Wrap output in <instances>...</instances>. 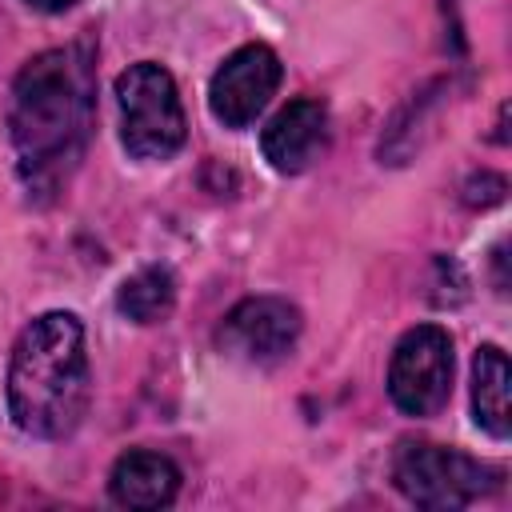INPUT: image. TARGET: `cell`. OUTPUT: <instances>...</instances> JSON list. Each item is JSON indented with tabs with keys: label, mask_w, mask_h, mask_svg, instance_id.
Listing matches in <instances>:
<instances>
[{
	"label": "cell",
	"mask_w": 512,
	"mask_h": 512,
	"mask_svg": "<svg viewBox=\"0 0 512 512\" xmlns=\"http://www.w3.org/2000/svg\"><path fill=\"white\" fill-rule=\"evenodd\" d=\"M96 108L92 56L84 44L48 48L28 60L12 84V144L20 172L36 188H56L80 160Z\"/></svg>",
	"instance_id": "1"
},
{
	"label": "cell",
	"mask_w": 512,
	"mask_h": 512,
	"mask_svg": "<svg viewBox=\"0 0 512 512\" xmlns=\"http://www.w3.org/2000/svg\"><path fill=\"white\" fill-rule=\"evenodd\" d=\"M88 408L84 324L72 312L36 316L8 360V412L20 432L40 440L68 436Z\"/></svg>",
	"instance_id": "2"
},
{
	"label": "cell",
	"mask_w": 512,
	"mask_h": 512,
	"mask_svg": "<svg viewBox=\"0 0 512 512\" xmlns=\"http://www.w3.org/2000/svg\"><path fill=\"white\" fill-rule=\"evenodd\" d=\"M120 140L136 160H168L184 144V104L168 68L140 60L116 76Z\"/></svg>",
	"instance_id": "3"
},
{
	"label": "cell",
	"mask_w": 512,
	"mask_h": 512,
	"mask_svg": "<svg viewBox=\"0 0 512 512\" xmlns=\"http://www.w3.org/2000/svg\"><path fill=\"white\" fill-rule=\"evenodd\" d=\"M396 488L420 508H464L492 488V468L440 444H400L392 460Z\"/></svg>",
	"instance_id": "4"
},
{
	"label": "cell",
	"mask_w": 512,
	"mask_h": 512,
	"mask_svg": "<svg viewBox=\"0 0 512 512\" xmlns=\"http://www.w3.org/2000/svg\"><path fill=\"white\" fill-rule=\"evenodd\" d=\"M452 392V336L436 324L408 328L388 364V396L404 416H436Z\"/></svg>",
	"instance_id": "5"
},
{
	"label": "cell",
	"mask_w": 512,
	"mask_h": 512,
	"mask_svg": "<svg viewBox=\"0 0 512 512\" xmlns=\"http://www.w3.org/2000/svg\"><path fill=\"white\" fill-rule=\"evenodd\" d=\"M300 328H304L300 308L288 304L284 296H248L224 316V324L216 332V344L232 360L272 364V360L292 352Z\"/></svg>",
	"instance_id": "6"
},
{
	"label": "cell",
	"mask_w": 512,
	"mask_h": 512,
	"mask_svg": "<svg viewBox=\"0 0 512 512\" xmlns=\"http://www.w3.org/2000/svg\"><path fill=\"white\" fill-rule=\"evenodd\" d=\"M280 84V60L268 44H244L236 48L208 84L212 116L224 128H248L272 100Z\"/></svg>",
	"instance_id": "7"
},
{
	"label": "cell",
	"mask_w": 512,
	"mask_h": 512,
	"mask_svg": "<svg viewBox=\"0 0 512 512\" xmlns=\"http://www.w3.org/2000/svg\"><path fill=\"white\" fill-rule=\"evenodd\" d=\"M328 144V108L320 100H288L264 128L260 136V148H264V160L284 172V176H296L304 172Z\"/></svg>",
	"instance_id": "8"
},
{
	"label": "cell",
	"mask_w": 512,
	"mask_h": 512,
	"mask_svg": "<svg viewBox=\"0 0 512 512\" xmlns=\"http://www.w3.org/2000/svg\"><path fill=\"white\" fill-rule=\"evenodd\" d=\"M108 492L124 508L152 512V508H164V504L176 500V492H180V468L168 456H160V452L136 448V452H124L112 464Z\"/></svg>",
	"instance_id": "9"
},
{
	"label": "cell",
	"mask_w": 512,
	"mask_h": 512,
	"mask_svg": "<svg viewBox=\"0 0 512 512\" xmlns=\"http://www.w3.org/2000/svg\"><path fill=\"white\" fill-rule=\"evenodd\" d=\"M508 384H512V372H508L504 352L496 344L476 348V360H472V412H476V424L496 440H504L508 428H512Z\"/></svg>",
	"instance_id": "10"
},
{
	"label": "cell",
	"mask_w": 512,
	"mask_h": 512,
	"mask_svg": "<svg viewBox=\"0 0 512 512\" xmlns=\"http://www.w3.org/2000/svg\"><path fill=\"white\" fill-rule=\"evenodd\" d=\"M172 304H176V280H172L168 268H156V264L132 272V276L120 284V292H116V308H120L128 320H136V324H156V320H164V316L172 312Z\"/></svg>",
	"instance_id": "11"
},
{
	"label": "cell",
	"mask_w": 512,
	"mask_h": 512,
	"mask_svg": "<svg viewBox=\"0 0 512 512\" xmlns=\"http://www.w3.org/2000/svg\"><path fill=\"white\" fill-rule=\"evenodd\" d=\"M504 192H508L504 176H496V172H476V176H468V184H464V204H472V208H492V204L504 200Z\"/></svg>",
	"instance_id": "12"
},
{
	"label": "cell",
	"mask_w": 512,
	"mask_h": 512,
	"mask_svg": "<svg viewBox=\"0 0 512 512\" xmlns=\"http://www.w3.org/2000/svg\"><path fill=\"white\" fill-rule=\"evenodd\" d=\"M24 4H32V8H40V12H64V8H72L76 0H24Z\"/></svg>",
	"instance_id": "13"
}]
</instances>
